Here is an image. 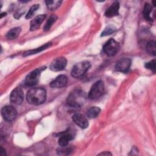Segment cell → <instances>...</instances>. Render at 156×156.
<instances>
[{
  "label": "cell",
  "instance_id": "cell-21",
  "mask_svg": "<svg viewBox=\"0 0 156 156\" xmlns=\"http://www.w3.org/2000/svg\"><path fill=\"white\" fill-rule=\"evenodd\" d=\"M57 19V17L55 15H52L51 16H50V17L47 20L46 23H45L43 27V30L45 31L49 30L51 27V26H52V24L55 22Z\"/></svg>",
  "mask_w": 156,
  "mask_h": 156
},
{
  "label": "cell",
  "instance_id": "cell-9",
  "mask_svg": "<svg viewBox=\"0 0 156 156\" xmlns=\"http://www.w3.org/2000/svg\"><path fill=\"white\" fill-rule=\"evenodd\" d=\"M24 99L23 91L20 88H16L11 92L10 101L12 104L16 105L21 104Z\"/></svg>",
  "mask_w": 156,
  "mask_h": 156
},
{
  "label": "cell",
  "instance_id": "cell-1",
  "mask_svg": "<svg viewBox=\"0 0 156 156\" xmlns=\"http://www.w3.org/2000/svg\"><path fill=\"white\" fill-rule=\"evenodd\" d=\"M46 98V92L45 89L41 87L32 88L30 89L27 93L26 99L27 102L32 105H38L43 104Z\"/></svg>",
  "mask_w": 156,
  "mask_h": 156
},
{
  "label": "cell",
  "instance_id": "cell-8",
  "mask_svg": "<svg viewBox=\"0 0 156 156\" xmlns=\"http://www.w3.org/2000/svg\"><path fill=\"white\" fill-rule=\"evenodd\" d=\"M67 60L64 57H58L55 58L50 65V69L54 71H59L65 69Z\"/></svg>",
  "mask_w": 156,
  "mask_h": 156
},
{
  "label": "cell",
  "instance_id": "cell-26",
  "mask_svg": "<svg viewBox=\"0 0 156 156\" xmlns=\"http://www.w3.org/2000/svg\"><path fill=\"white\" fill-rule=\"evenodd\" d=\"M0 154H1V155H5V150L2 148V147H1V151H0Z\"/></svg>",
  "mask_w": 156,
  "mask_h": 156
},
{
  "label": "cell",
  "instance_id": "cell-17",
  "mask_svg": "<svg viewBox=\"0 0 156 156\" xmlns=\"http://www.w3.org/2000/svg\"><path fill=\"white\" fill-rule=\"evenodd\" d=\"M45 2L48 9L51 10H54L60 7L62 1L59 0H48L46 1Z\"/></svg>",
  "mask_w": 156,
  "mask_h": 156
},
{
  "label": "cell",
  "instance_id": "cell-16",
  "mask_svg": "<svg viewBox=\"0 0 156 156\" xmlns=\"http://www.w3.org/2000/svg\"><path fill=\"white\" fill-rule=\"evenodd\" d=\"M51 45V43H48L46 44H44V45L40 46V48H38L37 49H32L28 51H26V52L24 53V56H27V55H33V54H35L38 52H40L46 49H47L48 48H49L50 46Z\"/></svg>",
  "mask_w": 156,
  "mask_h": 156
},
{
  "label": "cell",
  "instance_id": "cell-18",
  "mask_svg": "<svg viewBox=\"0 0 156 156\" xmlns=\"http://www.w3.org/2000/svg\"><path fill=\"white\" fill-rule=\"evenodd\" d=\"M21 32V28L20 27H16L10 29L7 34L6 37L9 40H13L17 38Z\"/></svg>",
  "mask_w": 156,
  "mask_h": 156
},
{
  "label": "cell",
  "instance_id": "cell-6",
  "mask_svg": "<svg viewBox=\"0 0 156 156\" xmlns=\"http://www.w3.org/2000/svg\"><path fill=\"white\" fill-rule=\"evenodd\" d=\"M119 49V45L113 38H110L104 46L103 51L109 57L115 55Z\"/></svg>",
  "mask_w": 156,
  "mask_h": 156
},
{
  "label": "cell",
  "instance_id": "cell-7",
  "mask_svg": "<svg viewBox=\"0 0 156 156\" xmlns=\"http://www.w3.org/2000/svg\"><path fill=\"white\" fill-rule=\"evenodd\" d=\"M1 114L5 120L7 121H12L16 117L17 111L13 106L6 105L2 107L1 110Z\"/></svg>",
  "mask_w": 156,
  "mask_h": 156
},
{
  "label": "cell",
  "instance_id": "cell-23",
  "mask_svg": "<svg viewBox=\"0 0 156 156\" xmlns=\"http://www.w3.org/2000/svg\"><path fill=\"white\" fill-rule=\"evenodd\" d=\"M40 7V5L39 4H34L29 9V12H27V13L26 14V19H29V18H31L34 14L35 13V12L38 9V8Z\"/></svg>",
  "mask_w": 156,
  "mask_h": 156
},
{
  "label": "cell",
  "instance_id": "cell-22",
  "mask_svg": "<svg viewBox=\"0 0 156 156\" xmlns=\"http://www.w3.org/2000/svg\"><path fill=\"white\" fill-rule=\"evenodd\" d=\"M146 51L149 54L152 55L156 54V43L154 41H150L146 45Z\"/></svg>",
  "mask_w": 156,
  "mask_h": 156
},
{
  "label": "cell",
  "instance_id": "cell-19",
  "mask_svg": "<svg viewBox=\"0 0 156 156\" xmlns=\"http://www.w3.org/2000/svg\"><path fill=\"white\" fill-rule=\"evenodd\" d=\"M101 109L98 107H91L87 112V115L89 118H95L100 113Z\"/></svg>",
  "mask_w": 156,
  "mask_h": 156
},
{
  "label": "cell",
  "instance_id": "cell-11",
  "mask_svg": "<svg viewBox=\"0 0 156 156\" xmlns=\"http://www.w3.org/2000/svg\"><path fill=\"white\" fill-rule=\"evenodd\" d=\"M72 119L74 122L82 129H85L88 126L87 119L82 114L76 113L73 116Z\"/></svg>",
  "mask_w": 156,
  "mask_h": 156
},
{
  "label": "cell",
  "instance_id": "cell-14",
  "mask_svg": "<svg viewBox=\"0 0 156 156\" xmlns=\"http://www.w3.org/2000/svg\"><path fill=\"white\" fill-rule=\"evenodd\" d=\"M58 144L61 147H66L69 141L73 140V135L69 132H62L59 134Z\"/></svg>",
  "mask_w": 156,
  "mask_h": 156
},
{
  "label": "cell",
  "instance_id": "cell-2",
  "mask_svg": "<svg viewBox=\"0 0 156 156\" xmlns=\"http://www.w3.org/2000/svg\"><path fill=\"white\" fill-rule=\"evenodd\" d=\"M85 99V93L80 89H76L68 96L66 104L71 107L78 108L84 103Z\"/></svg>",
  "mask_w": 156,
  "mask_h": 156
},
{
  "label": "cell",
  "instance_id": "cell-12",
  "mask_svg": "<svg viewBox=\"0 0 156 156\" xmlns=\"http://www.w3.org/2000/svg\"><path fill=\"white\" fill-rule=\"evenodd\" d=\"M67 82H68V78L66 76L60 75L51 82L50 86L52 88H60L64 87L66 85Z\"/></svg>",
  "mask_w": 156,
  "mask_h": 156
},
{
  "label": "cell",
  "instance_id": "cell-5",
  "mask_svg": "<svg viewBox=\"0 0 156 156\" xmlns=\"http://www.w3.org/2000/svg\"><path fill=\"white\" fill-rule=\"evenodd\" d=\"M46 69L45 66L40 67L30 72L26 77L25 83L30 87L37 85L39 81L41 73Z\"/></svg>",
  "mask_w": 156,
  "mask_h": 156
},
{
  "label": "cell",
  "instance_id": "cell-24",
  "mask_svg": "<svg viewBox=\"0 0 156 156\" xmlns=\"http://www.w3.org/2000/svg\"><path fill=\"white\" fill-rule=\"evenodd\" d=\"M116 30V28L113 25H108L105 27V29L104 30V31L101 34V36H107L113 33L115 30Z\"/></svg>",
  "mask_w": 156,
  "mask_h": 156
},
{
  "label": "cell",
  "instance_id": "cell-10",
  "mask_svg": "<svg viewBox=\"0 0 156 156\" xmlns=\"http://www.w3.org/2000/svg\"><path fill=\"white\" fill-rule=\"evenodd\" d=\"M132 60L129 58H122L119 59L116 63L115 69L116 71L121 73H127L129 71Z\"/></svg>",
  "mask_w": 156,
  "mask_h": 156
},
{
  "label": "cell",
  "instance_id": "cell-4",
  "mask_svg": "<svg viewBox=\"0 0 156 156\" xmlns=\"http://www.w3.org/2000/svg\"><path fill=\"white\" fill-rule=\"evenodd\" d=\"M104 91V84L102 81L98 80L91 86L88 93V98L91 100L96 99L101 97Z\"/></svg>",
  "mask_w": 156,
  "mask_h": 156
},
{
  "label": "cell",
  "instance_id": "cell-20",
  "mask_svg": "<svg viewBox=\"0 0 156 156\" xmlns=\"http://www.w3.org/2000/svg\"><path fill=\"white\" fill-rule=\"evenodd\" d=\"M151 11H152L151 5L148 3L145 4L144 9H143V15L144 18L146 20L152 21V18H151V16L150 15Z\"/></svg>",
  "mask_w": 156,
  "mask_h": 156
},
{
  "label": "cell",
  "instance_id": "cell-25",
  "mask_svg": "<svg viewBox=\"0 0 156 156\" xmlns=\"http://www.w3.org/2000/svg\"><path fill=\"white\" fill-rule=\"evenodd\" d=\"M145 67L150 70L155 71V60H152L145 63Z\"/></svg>",
  "mask_w": 156,
  "mask_h": 156
},
{
  "label": "cell",
  "instance_id": "cell-15",
  "mask_svg": "<svg viewBox=\"0 0 156 156\" xmlns=\"http://www.w3.org/2000/svg\"><path fill=\"white\" fill-rule=\"evenodd\" d=\"M46 15L45 14H41L37 15L35 18H34V20H32L30 22V30H37L40 26V24L43 23L44 20L46 18Z\"/></svg>",
  "mask_w": 156,
  "mask_h": 156
},
{
  "label": "cell",
  "instance_id": "cell-3",
  "mask_svg": "<svg viewBox=\"0 0 156 156\" xmlns=\"http://www.w3.org/2000/svg\"><path fill=\"white\" fill-rule=\"evenodd\" d=\"M91 64L88 61H82L76 63L72 68L71 76L75 78L81 77L87 71Z\"/></svg>",
  "mask_w": 156,
  "mask_h": 156
},
{
  "label": "cell",
  "instance_id": "cell-27",
  "mask_svg": "<svg viewBox=\"0 0 156 156\" xmlns=\"http://www.w3.org/2000/svg\"><path fill=\"white\" fill-rule=\"evenodd\" d=\"M99 155H112V154L110 152H102V153L99 154Z\"/></svg>",
  "mask_w": 156,
  "mask_h": 156
},
{
  "label": "cell",
  "instance_id": "cell-13",
  "mask_svg": "<svg viewBox=\"0 0 156 156\" xmlns=\"http://www.w3.org/2000/svg\"><path fill=\"white\" fill-rule=\"evenodd\" d=\"M119 4L118 2H114L105 11V15L107 17L112 18L115 16L119 13Z\"/></svg>",
  "mask_w": 156,
  "mask_h": 156
}]
</instances>
